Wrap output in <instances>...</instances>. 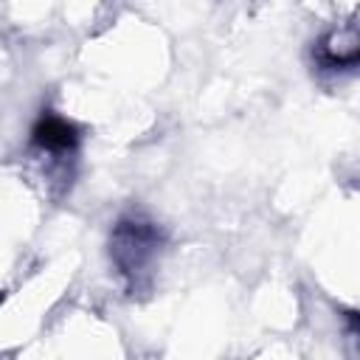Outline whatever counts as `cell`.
I'll return each instance as SVG.
<instances>
[{
    "label": "cell",
    "instance_id": "1",
    "mask_svg": "<svg viewBox=\"0 0 360 360\" xmlns=\"http://www.w3.org/2000/svg\"><path fill=\"white\" fill-rule=\"evenodd\" d=\"M155 248H158V233L149 228V222L127 219L115 228L112 256H115L121 273H127V276L141 273L149 264V259L155 256Z\"/></svg>",
    "mask_w": 360,
    "mask_h": 360
},
{
    "label": "cell",
    "instance_id": "2",
    "mask_svg": "<svg viewBox=\"0 0 360 360\" xmlns=\"http://www.w3.org/2000/svg\"><path fill=\"white\" fill-rule=\"evenodd\" d=\"M34 143L42 146V149H51V152H68L76 146L79 141V132L70 121L59 118V115H42L34 127Z\"/></svg>",
    "mask_w": 360,
    "mask_h": 360
}]
</instances>
